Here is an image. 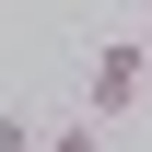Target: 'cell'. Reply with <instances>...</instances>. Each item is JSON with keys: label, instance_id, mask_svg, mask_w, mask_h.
Wrapping results in <instances>:
<instances>
[{"label": "cell", "instance_id": "7a4b0ae2", "mask_svg": "<svg viewBox=\"0 0 152 152\" xmlns=\"http://www.w3.org/2000/svg\"><path fill=\"white\" fill-rule=\"evenodd\" d=\"M0 152H47V129H35L23 105H0Z\"/></svg>", "mask_w": 152, "mask_h": 152}, {"label": "cell", "instance_id": "6da1fadb", "mask_svg": "<svg viewBox=\"0 0 152 152\" xmlns=\"http://www.w3.org/2000/svg\"><path fill=\"white\" fill-rule=\"evenodd\" d=\"M140 82H152V47H140V35H105L94 58H82V105H94V117H129Z\"/></svg>", "mask_w": 152, "mask_h": 152}, {"label": "cell", "instance_id": "3957f363", "mask_svg": "<svg viewBox=\"0 0 152 152\" xmlns=\"http://www.w3.org/2000/svg\"><path fill=\"white\" fill-rule=\"evenodd\" d=\"M47 152H105V140H94V129H47Z\"/></svg>", "mask_w": 152, "mask_h": 152}]
</instances>
